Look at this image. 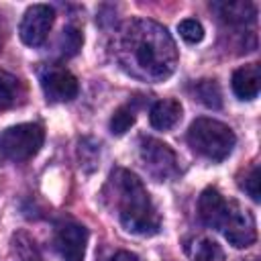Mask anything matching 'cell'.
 <instances>
[{"instance_id": "cell-1", "label": "cell", "mask_w": 261, "mask_h": 261, "mask_svg": "<svg viewBox=\"0 0 261 261\" xmlns=\"http://www.w3.org/2000/svg\"><path fill=\"white\" fill-rule=\"evenodd\" d=\"M114 57L133 77L161 82L177 65V49L165 27L155 20L135 18L120 27L114 39Z\"/></svg>"}, {"instance_id": "cell-2", "label": "cell", "mask_w": 261, "mask_h": 261, "mask_svg": "<svg viewBox=\"0 0 261 261\" xmlns=\"http://www.w3.org/2000/svg\"><path fill=\"white\" fill-rule=\"evenodd\" d=\"M104 194L112 202L120 224L126 232L137 237H153L161 228V218L153 206L143 181L128 169H114Z\"/></svg>"}, {"instance_id": "cell-3", "label": "cell", "mask_w": 261, "mask_h": 261, "mask_svg": "<svg viewBox=\"0 0 261 261\" xmlns=\"http://www.w3.org/2000/svg\"><path fill=\"white\" fill-rule=\"evenodd\" d=\"M198 214L206 226L220 230L237 249H247L257 239L253 214L239 202L226 200L216 188H206L202 192L198 200Z\"/></svg>"}, {"instance_id": "cell-4", "label": "cell", "mask_w": 261, "mask_h": 261, "mask_svg": "<svg viewBox=\"0 0 261 261\" xmlns=\"http://www.w3.org/2000/svg\"><path fill=\"white\" fill-rule=\"evenodd\" d=\"M192 151L208 161H222L230 155L237 137L232 128L214 118H196L188 128Z\"/></svg>"}, {"instance_id": "cell-5", "label": "cell", "mask_w": 261, "mask_h": 261, "mask_svg": "<svg viewBox=\"0 0 261 261\" xmlns=\"http://www.w3.org/2000/svg\"><path fill=\"white\" fill-rule=\"evenodd\" d=\"M45 141V130L41 124L22 122L8 126L0 133V155L10 161H27L39 153Z\"/></svg>"}, {"instance_id": "cell-6", "label": "cell", "mask_w": 261, "mask_h": 261, "mask_svg": "<svg viewBox=\"0 0 261 261\" xmlns=\"http://www.w3.org/2000/svg\"><path fill=\"white\" fill-rule=\"evenodd\" d=\"M139 155H141V161H143V167L147 169V173L151 177H155L157 181L173 179L179 171L177 155L173 153V149L169 145H165L159 139L143 137L141 145H139Z\"/></svg>"}, {"instance_id": "cell-7", "label": "cell", "mask_w": 261, "mask_h": 261, "mask_svg": "<svg viewBox=\"0 0 261 261\" xmlns=\"http://www.w3.org/2000/svg\"><path fill=\"white\" fill-rule=\"evenodd\" d=\"M53 22H55V10L49 4H33L31 8H27L20 20L18 35L24 45L39 47L47 39Z\"/></svg>"}, {"instance_id": "cell-8", "label": "cell", "mask_w": 261, "mask_h": 261, "mask_svg": "<svg viewBox=\"0 0 261 261\" xmlns=\"http://www.w3.org/2000/svg\"><path fill=\"white\" fill-rule=\"evenodd\" d=\"M41 88L47 96V100L51 102H69L77 96V80L71 71H67L65 67H47L41 73Z\"/></svg>"}, {"instance_id": "cell-9", "label": "cell", "mask_w": 261, "mask_h": 261, "mask_svg": "<svg viewBox=\"0 0 261 261\" xmlns=\"http://www.w3.org/2000/svg\"><path fill=\"white\" fill-rule=\"evenodd\" d=\"M88 245V228L77 222H65L57 228L55 249L63 261H84Z\"/></svg>"}, {"instance_id": "cell-10", "label": "cell", "mask_w": 261, "mask_h": 261, "mask_svg": "<svg viewBox=\"0 0 261 261\" xmlns=\"http://www.w3.org/2000/svg\"><path fill=\"white\" fill-rule=\"evenodd\" d=\"M232 92L239 100H253L261 88V67L259 63H247L232 73Z\"/></svg>"}, {"instance_id": "cell-11", "label": "cell", "mask_w": 261, "mask_h": 261, "mask_svg": "<svg viewBox=\"0 0 261 261\" xmlns=\"http://www.w3.org/2000/svg\"><path fill=\"white\" fill-rule=\"evenodd\" d=\"M181 118V104L173 98L157 100L149 110V122L157 130H169L173 128Z\"/></svg>"}, {"instance_id": "cell-12", "label": "cell", "mask_w": 261, "mask_h": 261, "mask_svg": "<svg viewBox=\"0 0 261 261\" xmlns=\"http://www.w3.org/2000/svg\"><path fill=\"white\" fill-rule=\"evenodd\" d=\"M186 253L192 261H224L222 249L208 237H194L186 243Z\"/></svg>"}, {"instance_id": "cell-13", "label": "cell", "mask_w": 261, "mask_h": 261, "mask_svg": "<svg viewBox=\"0 0 261 261\" xmlns=\"http://www.w3.org/2000/svg\"><path fill=\"white\" fill-rule=\"evenodd\" d=\"M22 98H24L22 82L16 75L0 69V110H8L20 104Z\"/></svg>"}, {"instance_id": "cell-14", "label": "cell", "mask_w": 261, "mask_h": 261, "mask_svg": "<svg viewBox=\"0 0 261 261\" xmlns=\"http://www.w3.org/2000/svg\"><path fill=\"white\" fill-rule=\"evenodd\" d=\"M218 8V14L222 20L226 22H232V24H245V22H251L255 20V6L251 2H243V0H234V2H222V4H216Z\"/></svg>"}, {"instance_id": "cell-15", "label": "cell", "mask_w": 261, "mask_h": 261, "mask_svg": "<svg viewBox=\"0 0 261 261\" xmlns=\"http://www.w3.org/2000/svg\"><path fill=\"white\" fill-rule=\"evenodd\" d=\"M196 96H198V100L204 106H208L212 110H218L222 106V94H220V88H218V84L214 80H202V82H198Z\"/></svg>"}, {"instance_id": "cell-16", "label": "cell", "mask_w": 261, "mask_h": 261, "mask_svg": "<svg viewBox=\"0 0 261 261\" xmlns=\"http://www.w3.org/2000/svg\"><path fill=\"white\" fill-rule=\"evenodd\" d=\"M137 120V114H135V108L130 104H124L120 108L114 110L112 118H110V133L112 135H124Z\"/></svg>"}, {"instance_id": "cell-17", "label": "cell", "mask_w": 261, "mask_h": 261, "mask_svg": "<svg viewBox=\"0 0 261 261\" xmlns=\"http://www.w3.org/2000/svg\"><path fill=\"white\" fill-rule=\"evenodd\" d=\"M14 249L18 253L20 261H45L41 251H39V247L35 245V241L24 232H18L14 237Z\"/></svg>"}, {"instance_id": "cell-18", "label": "cell", "mask_w": 261, "mask_h": 261, "mask_svg": "<svg viewBox=\"0 0 261 261\" xmlns=\"http://www.w3.org/2000/svg\"><path fill=\"white\" fill-rule=\"evenodd\" d=\"M82 43H84V37H82V33L77 29H73V27L63 29V33L59 37V53H61V57L75 55L80 51Z\"/></svg>"}, {"instance_id": "cell-19", "label": "cell", "mask_w": 261, "mask_h": 261, "mask_svg": "<svg viewBox=\"0 0 261 261\" xmlns=\"http://www.w3.org/2000/svg\"><path fill=\"white\" fill-rule=\"evenodd\" d=\"M177 31H179V37L186 41V43H200L204 39V27L196 20V18H186L177 24Z\"/></svg>"}, {"instance_id": "cell-20", "label": "cell", "mask_w": 261, "mask_h": 261, "mask_svg": "<svg viewBox=\"0 0 261 261\" xmlns=\"http://www.w3.org/2000/svg\"><path fill=\"white\" fill-rule=\"evenodd\" d=\"M241 188L251 196L253 202L261 200V171L257 165H253L249 169V173L245 175V181H241Z\"/></svg>"}, {"instance_id": "cell-21", "label": "cell", "mask_w": 261, "mask_h": 261, "mask_svg": "<svg viewBox=\"0 0 261 261\" xmlns=\"http://www.w3.org/2000/svg\"><path fill=\"white\" fill-rule=\"evenodd\" d=\"M108 261H143L137 253H130V251H118V253H114Z\"/></svg>"}, {"instance_id": "cell-22", "label": "cell", "mask_w": 261, "mask_h": 261, "mask_svg": "<svg viewBox=\"0 0 261 261\" xmlns=\"http://www.w3.org/2000/svg\"><path fill=\"white\" fill-rule=\"evenodd\" d=\"M253 261H255V259H253Z\"/></svg>"}]
</instances>
